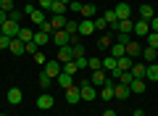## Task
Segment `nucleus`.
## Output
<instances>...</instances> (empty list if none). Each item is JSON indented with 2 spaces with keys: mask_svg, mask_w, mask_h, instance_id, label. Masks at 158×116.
<instances>
[{
  "mask_svg": "<svg viewBox=\"0 0 158 116\" xmlns=\"http://www.w3.org/2000/svg\"><path fill=\"white\" fill-rule=\"evenodd\" d=\"M19 32H21V27H19L16 19H6L3 21V27H0V34H6V37H19Z\"/></svg>",
  "mask_w": 158,
  "mask_h": 116,
  "instance_id": "obj_1",
  "label": "nucleus"
},
{
  "mask_svg": "<svg viewBox=\"0 0 158 116\" xmlns=\"http://www.w3.org/2000/svg\"><path fill=\"white\" fill-rule=\"evenodd\" d=\"M79 90H82V100H95L98 98V87H92L90 79H79Z\"/></svg>",
  "mask_w": 158,
  "mask_h": 116,
  "instance_id": "obj_2",
  "label": "nucleus"
},
{
  "mask_svg": "<svg viewBox=\"0 0 158 116\" xmlns=\"http://www.w3.org/2000/svg\"><path fill=\"white\" fill-rule=\"evenodd\" d=\"M50 42H56V48H66V45L71 42V34H69L66 29H56V32L50 34Z\"/></svg>",
  "mask_w": 158,
  "mask_h": 116,
  "instance_id": "obj_3",
  "label": "nucleus"
},
{
  "mask_svg": "<svg viewBox=\"0 0 158 116\" xmlns=\"http://www.w3.org/2000/svg\"><path fill=\"white\" fill-rule=\"evenodd\" d=\"M42 69H45V74H48V77H50V79H56L58 74L63 71V63L58 61V58H48V63H45V66H42Z\"/></svg>",
  "mask_w": 158,
  "mask_h": 116,
  "instance_id": "obj_4",
  "label": "nucleus"
},
{
  "mask_svg": "<svg viewBox=\"0 0 158 116\" xmlns=\"http://www.w3.org/2000/svg\"><path fill=\"white\" fill-rule=\"evenodd\" d=\"M129 95H132L129 84H121V82H116V84H113V100H127Z\"/></svg>",
  "mask_w": 158,
  "mask_h": 116,
  "instance_id": "obj_5",
  "label": "nucleus"
},
{
  "mask_svg": "<svg viewBox=\"0 0 158 116\" xmlns=\"http://www.w3.org/2000/svg\"><path fill=\"white\" fill-rule=\"evenodd\" d=\"M53 103H56V98H53L50 92H42V95L37 98V108H40V111H50Z\"/></svg>",
  "mask_w": 158,
  "mask_h": 116,
  "instance_id": "obj_6",
  "label": "nucleus"
},
{
  "mask_svg": "<svg viewBox=\"0 0 158 116\" xmlns=\"http://www.w3.org/2000/svg\"><path fill=\"white\" fill-rule=\"evenodd\" d=\"M132 34H135V37H148V34H150V24L148 21H135V29H132Z\"/></svg>",
  "mask_w": 158,
  "mask_h": 116,
  "instance_id": "obj_7",
  "label": "nucleus"
},
{
  "mask_svg": "<svg viewBox=\"0 0 158 116\" xmlns=\"http://www.w3.org/2000/svg\"><path fill=\"white\" fill-rule=\"evenodd\" d=\"M90 82H92V87H98V90H100L103 84L108 82V71H103V69H100V71H92V77H90Z\"/></svg>",
  "mask_w": 158,
  "mask_h": 116,
  "instance_id": "obj_8",
  "label": "nucleus"
},
{
  "mask_svg": "<svg viewBox=\"0 0 158 116\" xmlns=\"http://www.w3.org/2000/svg\"><path fill=\"white\" fill-rule=\"evenodd\" d=\"M92 32H95V24H92V19H79V34H82V37H90Z\"/></svg>",
  "mask_w": 158,
  "mask_h": 116,
  "instance_id": "obj_9",
  "label": "nucleus"
},
{
  "mask_svg": "<svg viewBox=\"0 0 158 116\" xmlns=\"http://www.w3.org/2000/svg\"><path fill=\"white\" fill-rule=\"evenodd\" d=\"M79 100H82V90H79V84H71L66 90V103H79Z\"/></svg>",
  "mask_w": 158,
  "mask_h": 116,
  "instance_id": "obj_10",
  "label": "nucleus"
},
{
  "mask_svg": "<svg viewBox=\"0 0 158 116\" xmlns=\"http://www.w3.org/2000/svg\"><path fill=\"white\" fill-rule=\"evenodd\" d=\"M6 100H8L11 105H19V103L24 100V95H21V90H19V87H11V90L6 92Z\"/></svg>",
  "mask_w": 158,
  "mask_h": 116,
  "instance_id": "obj_11",
  "label": "nucleus"
},
{
  "mask_svg": "<svg viewBox=\"0 0 158 116\" xmlns=\"http://www.w3.org/2000/svg\"><path fill=\"white\" fill-rule=\"evenodd\" d=\"M124 48H127V55H129L132 61H135L137 55H140V53H142V48H140V42H137V40H129V42H127V45H124Z\"/></svg>",
  "mask_w": 158,
  "mask_h": 116,
  "instance_id": "obj_12",
  "label": "nucleus"
},
{
  "mask_svg": "<svg viewBox=\"0 0 158 116\" xmlns=\"http://www.w3.org/2000/svg\"><path fill=\"white\" fill-rule=\"evenodd\" d=\"M113 11H116L118 19H132V6H129V3H118Z\"/></svg>",
  "mask_w": 158,
  "mask_h": 116,
  "instance_id": "obj_13",
  "label": "nucleus"
},
{
  "mask_svg": "<svg viewBox=\"0 0 158 116\" xmlns=\"http://www.w3.org/2000/svg\"><path fill=\"white\" fill-rule=\"evenodd\" d=\"M113 84H116V82L108 79V82L100 87V98H103V100H113Z\"/></svg>",
  "mask_w": 158,
  "mask_h": 116,
  "instance_id": "obj_14",
  "label": "nucleus"
},
{
  "mask_svg": "<svg viewBox=\"0 0 158 116\" xmlns=\"http://www.w3.org/2000/svg\"><path fill=\"white\" fill-rule=\"evenodd\" d=\"M29 19H32V21L37 24V27H42V24L48 21V13H45V11H40V8H34V11L29 13Z\"/></svg>",
  "mask_w": 158,
  "mask_h": 116,
  "instance_id": "obj_15",
  "label": "nucleus"
},
{
  "mask_svg": "<svg viewBox=\"0 0 158 116\" xmlns=\"http://www.w3.org/2000/svg\"><path fill=\"white\" fill-rule=\"evenodd\" d=\"M132 77L135 79H145V71H148V63H132Z\"/></svg>",
  "mask_w": 158,
  "mask_h": 116,
  "instance_id": "obj_16",
  "label": "nucleus"
},
{
  "mask_svg": "<svg viewBox=\"0 0 158 116\" xmlns=\"http://www.w3.org/2000/svg\"><path fill=\"white\" fill-rule=\"evenodd\" d=\"M145 87H148V84H145V79H132V82H129L132 95H142V92H145Z\"/></svg>",
  "mask_w": 158,
  "mask_h": 116,
  "instance_id": "obj_17",
  "label": "nucleus"
},
{
  "mask_svg": "<svg viewBox=\"0 0 158 116\" xmlns=\"http://www.w3.org/2000/svg\"><path fill=\"white\" fill-rule=\"evenodd\" d=\"M140 55L145 58L148 63H156V61H158V50H156V48H148V45L142 48V53H140Z\"/></svg>",
  "mask_w": 158,
  "mask_h": 116,
  "instance_id": "obj_18",
  "label": "nucleus"
},
{
  "mask_svg": "<svg viewBox=\"0 0 158 116\" xmlns=\"http://www.w3.org/2000/svg\"><path fill=\"white\" fill-rule=\"evenodd\" d=\"M140 16H142V21H150V19L156 16V8L148 6V3H142V6H140Z\"/></svg>",
  "mask_w": 158,
  "mask_h": 116,
  "instance_id": "obj_19",
  "label": "nucleus"
},
{
  "mask_svg": "<svg viewBox=\"0 0 158 116\" xmlns=\"http://www.w3.org/2000/svg\"><path fill=\"white\" fill-rule=\"evenodd\" d=\"M79 16H82V19H95V16H98V8L92 6V3H85V6H82V13H79Z\"/></svg>",
  "mask_w": 158,
  "mask_h": 116,
  "instance_id": "obj_20",
  "label": "nucleus"
},
{
  "mask_svg": "<svg viewBox=\"0 0 158 116\" xmlns=\"http://www.w3.org/2000/svg\"><path fill=\"white\" fill-rule=\"evenodd\" d=\"M56 79H58V84H61L63 90H69V87L74 84V77H71V74H66V71H61V74H58Z\"/></svg>",
  "mask_w": 158,
  "mask_h": 116,
  "instance_id": "obj_21",
  "label": "nucleus"
},
{
  "mask_svg": "<svg viewBox=\"0 0 158 116\" xmlns=\"http://www.w3.org/2000/svg\"><path fill=\"white\" fill-rule=\"evenodd\" d=\"M132 63H135V61H132L129 55H121V58L116 61V69H118V71H129V69H132Z\"/></svg>",
  "mask_w": 158,
  "mask_h": 116,
  "instance_id": "obj_22",
  "label": "nucleus"
},
{
  "mask_svg": "<svg viewBox=\"0 0 158 116\" xmlns=\"http://www.w3.org/2000/svg\"><path fill=\"white\" fill-rule=\"evenodd\" d=\"M58 61H61V63L74 61V58H71V45H66V48H58Z\"/></svg>",
  "mask_w": 158,
  "mask_h": 116,
  "instance_id": "obj_23",
  "label": "nucleus"
},
{
  "mask_svg": "<svg viewBox=\"0 0 158 116\" xmlns=\"http://www.w3.org/2000/svg\"><path fill=\"white\" fill-rule=\"evenodd\" d=\"M8 50H11L13 55H21V53H24V42H21L19 37H13V40H11V45H8Z\"/></svg>",
  "mask_w": 158,
  "mask_h": 116,
  "instance_id": "obj_24",
  "label": "nucleus"
},
{
  "mask_svg": "<svg viewBox=\"0 0 158 116\" xmlns=\"http://www.w3.org/2000/svg\"><path fill=\"white\" fill-rule=\"evenodd\" d=\"M37 48H42V45H48L50 42V34H45V32H34V40H32Z\"/></svg>",
  "mask_w": 158,
  "mask_h": 116,
  "instance_id": "obj_25",
  "label": "nucleus"
},
{
  "mask_svg": "<svg viewBox=\"0 0 158 116\" xmlns=\"http://www.w3.org/2000/svg\"><path fill=\"white\" fill-rule=\"evenodd\" d=\"M66 11H69V3H63V0H56V3H53V11H50V13H58V16H66Z\"/></svg>",
  "mask_w": 158,
  "mask_h": 116,
  "instance_id": "obj_26",
  "label": "nucleus"
},
{
  "mask_svg": "<svg viewBox=\"0 0 158 116\" xmlns=\"http://www.w3.org/2000/svg\"><path fill=\"white\" fill-rule=\"evenodd\" d=\"M111 55H113V58H116V61H118L121 55H127V48H124V45H121V42H113V45H111Z\"/></svg>",
  "mask_w": 158,
  "mask_h": 116,
  "instance_id": "obj_27",
  "label": "nucleus"
},
{
  "mask_svg": "<svg viewBox=\"0 0 158 116\" xmlns=\"http://www.w3.org/2000/svg\"><path fill=\"white\" fill-rule=\"evenodd\" d=\"M50 24H53V29H63V27H66V16H58V13H50Z\"/></svg>",
  "mask_w": 158,
  "mask_h": 116,
  "instance_id": "obj_28",
  "label": "nucleus"
},
{
  "mask_svg": "<svg viewBox=\"0 0 158 116\" xmlns=\"http://www.w3.org/2000/svg\"><path fill=\"white\" fill-rule=\"evenodd\" d=\"M145 79H150V82H158V63H148Z\"/></svg>",
  "mask_w": 158,
  "mask_h": 116,
  "instance_id": "obj_29",
  "label": "nucleus"
},
{
  "mask_svg": "<svg viewBox=\"0 0 158 116\" xmlns=\"http://www.w3.org/2000/svg\"><path fill=\"white\" fill-rule=\"evenodd\" d=\"M63 71H66V74H71V77H77V74L82 71V69L77 66V61H69V63H63Z\"/></svg>",
  "mask_w": 158,
  "mask_h": 116,
  "instance_id": "obj_30",
  "label": "nucleus"
},
{
  "mask_svg": "<svg viewBox=\"0 0 158 116\" xmlns=\"http://www.w3.org/2000/svg\"><path fill=\"white\" fill-rule=\"evenodd\" d=\"M19 40H21L24 45L32 42V40H34V32H32V29H24V27H21V32H19Z\"/></svg>",
  "mask_w": 158,
  "mask_h": 116,
  "instance_id": "obj_31",
  "label": "nucleus"
},
{
  "mask_svg": "<svg viewBox=\"0 0 158 116\" xmlns=\"http://www.w3.org/2000/svg\"><path fill=\"white\" fill-rule=\"evenodd\" d=\"M71 58L77 61V58H85V45L79 42V45H71Z\"/></svg>",
  "mask_w": 158,
  "mask_h": 116,
  "instance_id": "obj_32",
  "label": "nucleus"
},
{
  "mask_svg": "<svg viewBox=\"0 0 158 116\" xmlns=\"http://www.w3.org/2000/svg\"><path fill=\"white\" fill-rule=\"evenodd\" d=\"M113 69H116V58H113V55H108V58H103V71H108V74H111Z\"/></svg>",
  "mask_w": 158,
  "mask_h": 116,
  "instance_id": "obj_33",
  "label": "nucleus"
},
{
  "mask_svg": "<svg viewBox=\"0 0 158 116\" xmlns=\"http://www.w3.org/2000/svg\"><path fill=\"white\" fill-rule=\"evenodd\" d=\"M87 69H92V71H100V69H103V58H87Z\"/></svg>",
  "mask_w": 158,
  "mask_h": 116,
  "instance_id": "obj_34",
  "label": "nucleus"
},
{
  "mask_svg": "<svg viewBox=\"0 0 158 116\" xmlns=\"http://www.w3.org/2000/svg\"><path fill=\"white\" fill-rule=\"evenodd\" d=\"M92 24H95V32H103V29H108V21L103 16H95L92 19Z\"/></svg>",
  "mask_w": 158,
  "mask_h": 116,
  "instance_id": "obj_35",
  "label": "nucleus"
},
{
  "mask_svg": "<svg viewBox=\"0 0 158 116\" xmlns=\"http://www.w3.org/2000/svg\"><path fill=\"white\" fill-rule=\"evenodd\" d=\"M50 84H53V79L48 77V74H45V69H42V71H40V87H42V90H48Z\"/></svg>",
  "mask_w": 158,
  "mask_h": 116,
  "instance_id": "obj_36",
  "label": "nucleus"
},
{
  "mask_svg": "<svg viewBox=\"0 0 158 116\" xmlns=\"http://www.w3.org/2000/svg\"><path fill=\"white\" fill-rule=\"evenodd\" d=\"M63 29H66L69 34H79V21H69V19H66V27H63Z\"/></svg>",
  "mask_w": 158,
  "mask_h": 116,
  "instance_id": "obj_37",
  "label": "nucleus"
},
{
  "mask_svg": "<svg viewBox=\"0 0 158 116\" xmlns=\"http://www.w3.org/2000/svg\"><path fill=\"white\" fill-rule=\"evenodd\" d=\"M145 40H148V48H156L158 50V32H150Z\"/></svg>",
  "mask_w": 158,
  "mask_h": 116,
  "instance_id": "obj_38",
  "label": "nucleus"
},
{
  "mask_svg": "<svg viewBox=\"0 0 158 116\" xmlns=\"http://www.w3.org/2000/svg\"><path fill=\"white\" fill-rule=\"evenodd\" d=\"M98 45H100V48H111V45H113V40L108 37V34H100V37H98Z\"/></svg>",
  "mask_w": 158,
  "mask_h": 116,
  "instance_id": "obj_39",
  "label": "nucleus"
},
{
  "mask_svg": "<svg viewBox=\"0 0 158 116\" xmlns=\"http://www.w3.org/2000/svg\"><path fill=\"white\" fill-rule=\"evenodd\" d=\"M103 19H106L108 24H116V21H118V16H116V11H113V8H111V11H106V13H103Z\"/></svg>",
  "mask_w": 158,
  "mask_h": 116,
  "instance_id": "obj_40",
  "label": "nucleus"
},
{
  "mask_svg": "<svg viewBox=\"0 0 158 116\" xmlns=\"http://www.w3.org/2000/svg\"><path fill=\"white\" fill-rule=\"evenodd\" d=\"M132 79H135V77H132V71H121V77H118L116 82H121V84H129Z\"/></svg>",
  "mask_w": 158,
  "mask_h": 116,
  "instance_id": "obj_41",
  "label": "nucleus"
},
{
  "mask_svg": "<svg viewBox=\"0 0 158 116\" xmlns=\"http://www.w3.org/2000/svg\"><path fill=\"white\" fill-rule=\"evenodd\" d=\"M40 11L50 13V11H53V0H40Z\"/></svg>",
  "mask_w": 158,
  "mask_h": 116,
  "instance_id": "obj_42",
  "label": "nucleus"
},
{
  "mask_svg": "<svg viewBox=\"0 0 158 116\" xmlns=\"http://www.w3.org/2000/svg\"><path fill=\"white\" fill-rule=\"evenodd\" d=\"M0 11L11 13V11H13V0H0Z\"/></svg>",
  "mask_w": 158,
  "mask_h": 116,
  "instance_id": "obj_43",
  "label": "nucleus"
},
{
  "mask_svg": "<svg viewBox=\"0 0 158 116\" xmlns=\"http://www.w3.org/2000/svg\"><path fill=\"white\" fill-rule=\"evenodd\" d=\"M69 11L71 13H82V3H79V0H71V3H69Z\"/></svg>",
  "mask_w": 158,
  "mask_h": 116,
  "instance_id": "obj_44",
  "label": "nucleus"
},
{
  "mask_svg": "<svg viewBox=\"0 0 158 116\" xmlns=\"http://www.w3.org/2000/svg\"><path fill=\"white\" fill-rule=\"evenodd\" d=\"M34 61H37V66H45V63H48V55H42L37 50V53H34Z\"/></svg>",
  "mask_w": 158,
  "mask_h": 116,
  "instance_id": "obj_45",
  "label": "nucleus"
},
{
  "mask_svg": "<svg viewBox=\"0 0 158 116\" xmlns=\"http://www.w3.org/2000/svg\"><path fill=\"white\" fill-rule=\"evenodd\" d=\"M37 45H34V42H27V45H24V53H29V55H34V53H37Z\"/></svg>",
  "mask_w": 158,
  "mask_h": 116,
  "instance_id": "obj_46",
  "label": "nucleus"
},
{
  "mask_svg": "<svg viewBox=\"0 0 158 116\" xmlns=\"http://www.w3.org/2000/svg\"><path fill=\"white\" fill-rule=\"evenodd\" d=\"M8 45H11V37H6V34H0V50H8Z\"/></svg>",
  "mask_w": 158,
  "mask_h": 116,
  "instance_id": "obj_47",
  "label": "nucleus"
},
{
  "mask_svg": "<svg viewBox=\"0 0 158 116\" xmlns=\"http://www.w3.org/2000/svg\"><path fill=\"white\" fill-rule=\"evenodd\" d=\"M148 24H150V32H158V16H153Z\"/></svg>",
  "mask_w": 158,
  "mask_h": 116,
  "instance_id": "obj_48",
  "label": "nucleus"
},
{
  "mask_svg": "<svg viewBox=\"0 0 158 116\" xmlns=\"http://www.w3.org/2000/svg\"><path fill=\"white\" fill-rule=\"evenodd\" d=\"M6 19H8V13H6V11H0V27H3V21H6Z\"/></svg>",
  "mask_w": 158,
  "mask_h": 116,
  "instance_id": "obj_49",
  "label": "nucleus"
},
{
  "mask_svg": "<svg viewBox=\"0 0 158 116\" xmlns=\"http://www.w3.org/2000/svg\"><path fill=\"white\" fill-rule=\"evenodd\" d=\"M103 116H116V111H111V108H108V111H106Z\"/></svg>",
  "mask_w": 158,
  "mask_h": 116,
  "instance_id": "obj_50",
  "label": "nucleus"
},
{
  "mask_svg": "<svg viewBox=\"0 0 158 116\" xmlns=\"http://www.w3.org/2000/svg\"><path fill=\"white\" fill-rule=\"evenodd\" d=\"M132 116H145V114H142V108H137V111H135V114H132Z\"/></svg>",
  "mask_w": 158,
  "mask_h": 116,
  "instance_id": "obj_51",
  "label": "nucleus"
},
{
  "mask_svg": "<svg viewBox=\"0 0 158 116\" xmlns=\"http://www.w3.org/2000/svg\"><path fill=\"white\" fill-rule=\"evenodd\" d=\"M153 8H156V13H158V6H153Z\"/></svg>",
  "mask_w": 158,
  "mask_h": 116,
  "instance_id": "obj_52",
  "label": "nucleus"
},
{
  "mask_svg": "<svg viewBox=\"0 0 158 116\" xmlns=\"http://www.w3.org/2000/svg\"><path fill=\"white\" fill-rule=\"evenodd\" d=\"M0 116H8V114H0Z\"/></svg>",
  "mask_w": 158,
  "mask_h": 116,
  "instance_id": "obj_53",
  "label": "nucleus"
},
{
  "mask_svg": "<svg viewBox=\"0 0 158 116\" xmlns=\"http://www.w3.org/2000/svg\"><path fill=\"white\" fill-rule=\"evenodd\" d=\"M27 3H32V0H27Z\"/></svg>",
  "mask_w": 158,
  "mask_h": 116,
  "instance_id": "obj_54",
  "label": "nucleus"
}]
</instances>
